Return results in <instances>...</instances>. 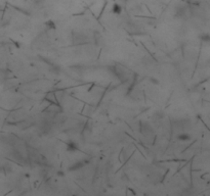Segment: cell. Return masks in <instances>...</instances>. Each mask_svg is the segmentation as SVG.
<instances>
[{
	"label": "cell",
	"instance_id": "cell-1",
	"mask_svg": "<svg viewBox=\"0 0 210 196\" xmlns=\"http://www.w3.org/2000/svg\"><path fill=\"white\" fill-rule=\"evenodd\" d=\"M112 13L115 15H119L122 13V6L119 3L115 2V3L112 5Z\"/></svg>",
	"mask_w": 210,
	"mask_h": 196
},
{
	"label": "cell",
	"instance_id": "cell-2",
	"mask_svg": "<svg viewBox=\"0 0 210 196\" xmlns=\"http://www.w3.org/2000/svg\"><path fill=\"white\" fill-rule=\"evenodd\" d=\"M177 139L180 140V141H187V140L191 139V136L187 133H183V134H180V135L177 136Z\"/></svg>",
	"mask_w": 210,
	"mask_h": 196
}]
</instances>
